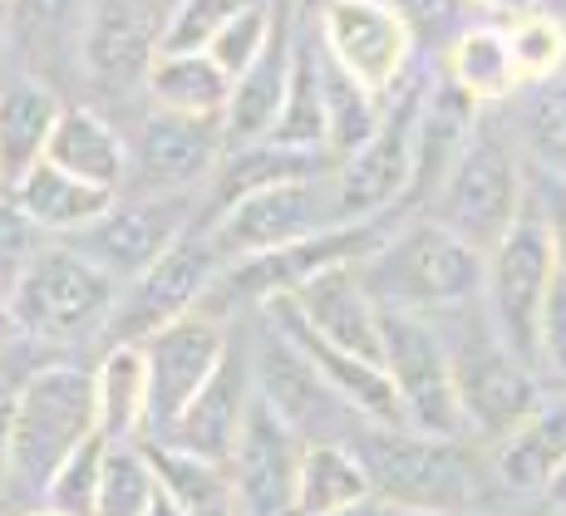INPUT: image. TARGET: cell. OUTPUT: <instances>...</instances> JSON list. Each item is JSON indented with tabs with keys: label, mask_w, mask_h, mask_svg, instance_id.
Listing matches in <instances>:
<instances>
[{
	"label": "cell",
	"mask_w": 566,
	"mask_h": 516,
	"mask_svg": "<svg viewBox=\"0 0 566 516\" xmlns=\"http://www.w3.org/2000/svg\"><path fill=\"white\" fill-rule=\"evenodd\" d=\"M360 281L379 310L439 320L483 301L488 256L419 212L395 222V232L360 261Z\"/></svg>",
	"instance_id": "cell-1"
},
{
	"label": "cell",
	"mask_w": 566,
	"mask_h": 516,
	"mask_svg": "<svg viewBox=\"0 0 566 516\" xmlns=\"http://www.w3.org/2000/svg\"><path fill=\"white\" fill-rule=\"evenodd\" d=\"M355 453L369 472L375 497L399 502V507L468 516L483 497V477L468 453V443L419 433L409 423H365L355 433Z\"/></svg>",
	"instance_id": "cell-2"
},
{
	"label": "cell",
	"mask_w": 566,
	"mask_h": 516,
	"mask_svg": "<svg viewBox=\"0 0 566 516\" xmlns=\"http://www.w3.org/2000/svg\"><path fill=\"white\" fill-rule=\"evenodd\" d=\"M433 325L443 329V345H449V359H453V383H459L468 438L497 447L547 399L542 375L497 339V329L483 315V301L468 305V310L439 315Z\"/></svg>",
	"instance_id": "cell-3"
},
{
	"label": "cell",
	"mask_w": 566,
	"mask_h": 516,
	"mask_svg": "<svg viewBox=\"0 0 566 516\" xmlns=\"http://www.w3.org/2000/svg\"><path fill=\"white\" fill-rule=\"evenodd\" d=\"M527 197H532V168L522 162L513 138L503 134V124H493L483 114L473 143L449 168V178L433 192V202L423 207V217H433L439 227H449L453 236H463L468 246H478L488 256L517 227Z\"/></svg>",
	"instance_id": "cell-4"
},
{
	"label": "cell",
	"mask_w": 566,
	"mask_h": 516,
	"mask_svg": "<svg viewBox=\"0 0 566 516\" xmlns=\"http://www.w3.org/2000/svg\"><path fill=\"white\" fill-rule=\"evenodd\" d=\"M99 433V413H94V369L74 365V359H54L35 369L20 389L15 423H10V472L20 492H45L54 467L74 453L80 443Z\"/></svg>",
	"instance_id": "cell-5"
},
{
	"label": "cell",
	"mask_w": 566,
	"mask_h": 516,
	"mask_svg": "<svg viewBox=\"0 0 566 516\" xmlns=\"http://www.w3.org/2000/svg\"><path fill=\"white\" fill-rule=\"evenodd\" d=\"M562 285L552 232L542 222V207L527 197L517 227L488 251V281H483V315L497 329L517 359H527L542 375V325H547L552 295Z\"/></svg>",
	"instance_id": "cell-6"
},
{
	"label": "cell",
	"mask_w": 566,
	"mask_h": 516,
	"mask_svg": "<svg viewBox=\"0 0 566 516\" xmlns=\"http://www.w3.org/2000/svg\"><path fill=\"white\" fill-rule=\"evenodd\" d=\"M118 305V285L70 241H50L10 295V310L35 345H84L104 339V325Z\"/></svg>",
	"instance_id": "cell-7"
},
{
	"label": "cell",
	"mask_w": 566,
	"mask_h": 516,
	"mask_svg": "<svg viewBox=\"0 0 566 516\" xmlns=\"http://www.w3.org/2000/svg\"><path fill=\"white\" fill-rule=\"evenodd\" d=\"M252 375L256 399L276 413L301 443H355L365 419L325 383L315 359L286 335L266 310L252 325Z\"/></svg>",
	"instance_id": "cell-8"
},
{
	"label": "cell",
	"mask_w": 566,
	"mask_h": 516,
	"mask_svg": "<svg viewBox=\"0 0 566 516\" xmlns=\"http://www.w3.org/2000/svg\"><path fill=\"white\" fill-rule=\"evenodd\" d=\"M202 227L212 232L222 261H247V256H266V251L301 246V241L325 236L335 227H355V222L345 217L340 178L321 172V178L261 188L252 197H242V202H232L227 212H217Z\"/></svg>",
	"instance_id": "cell-9"
},
{
	"label": "cell",
	"mask_w": 566,
	"mask_h": 516,
	"mask_svg": "<svg viewBox=\"0 0 566 516\" xmlns=\"http://www.w3.org/2000/svg\"><path fill=\"white\" fill-rule=\"evenodd\" d=\"M198 222H202V192H182V197L124 192L99 222L74 232L70 246L84 251V256L124 291V285H134L138 276H148Z\"/></svg>",
	"instance_id": "cell-10"
},
{
	"label": "cell",
	"mask_w": 566,
	"mask_h": 516,
	"mask_svg": "<svg viewBox=\"0 0 566 516\" xmlns=\"http://www.w3.org/2000/svg\"><path fill=\"white\" fill-rule=\"evenodd\" d=\"M222 251H217L212 232L198 222L188 236L178 241V246L168 251V256L158 261L148 276H138L134 285H124L118 291V305L114 315H108L104 325V349L114 345H144L148 335H158L163 325L182 320V315L202 310L207 291L217 285V276H222Z\"/></svg>",
	"instance_id": "cell-11"
},
{
	"label": "cell",
	"mask_w": 566,
	"mask_h": 516,
	"mask_svg": "<svg viewBox=\"0 0 566 516\" xmlns=\"http://www.w3.org/2000/svg\"><path fill=\"white\" fill-rule=\"evenodd\" d=\"M385 375L399 393L405 423L433 438H453L468 443V419L459 403V383H453V359L443 345V329L423 315L385 310Z\"/></svg>",
	"instance_id": "cell-12"
},
{
	"label": "cell",
	"mask_w": 566,
	"mask_h": 516,
	"mask_svg": "<svg viewBox=\"0 0 566 516\" xmlns=\"http://www.w3.org/2000/svg\"><path fill=\"white\" fill-rule=\"evenodd\" d=\"M232 335H237V320H222V315H212V310H192L144 339L148 393H154L144 443H158V438L192 409V399H198L207 383H212L217 369H222L227 349H232Z\"/></svg>",
	"instance_id": "cell-13"
},
{
	"label": "cell",
	"mask_w": 566,
	"mask_h": 516,
	"mask_svg": "<svg viewBox=\"0 0 566 516\" xmlns=\"http://www.w3.org/2000/svg\"><path fill=\"white\" fill-rule=\"evenodd\" d=\"M172 6L163 0H90L80 30V80L99 94H128L148 80L163 54Z\"/></svg>",
	"instance_id": "cell-14"
},
{
	"label": "cell",
	"mask_w": 566,
	"mask_h": 516,
	"mask_svg": "<svg viewBox=\"0 0 566 516\" xmlns=\"http://www.w3.org/2000/svg\"><path fill=\"white\" fill-rule=\"evenodd\" d=\"M315 35L340 70L375 94H395L413 70L419 35L389 0H325L315 10Z\"/></svg>",
	"instance_id": "cell-15"
},
{
	"label": "cell",
	"mask_w": 566,
	"mask_h": 516,
	"mask_svg": "<svg viewBox=\"0 0 566 516\" xmlns=\"http://www.w3.org/2000/svg\"><path fill=\"white\" fill-rule=\"evenodd\" d=\"M128 192L138 197H182L207 192L217 162L227 152L222 124H198L178 114H144L128 128Z\"/></svg>",
	"instance_id": "cell-16"
},
{
	"label": "cell",
	"mask_w": 566,
	"mask_h": 516,
	"mask_svg": "<svg viewBox=\"0 0 566 516\" xmlns=\"http://www.w3.org/2000/svg\"><path fill=\"white\" fill-rule=\"evenodd\" d=\"M256 403V375H252V325L237 320L232 349H227L222 369L212 375V383L192 399V409L182 413L158 443L178 447V453L207 457V463H232L237 443H242V428L252 419Z\"/></svg>",
	"instance_id": "cell-17"
},
{
	"label": "cell",
	"mask_w": 566,
	"mask_h": 516,
	"mask_svg": "<svg viewBox=\"0 0 566 516\" xmlns=\"http://www.w3.org/2000/svg\"><path fill=\"white\" fill-rule=\"evenodd\" d=\"M301 457H306V443L256 399L252 419L242 428V443L227 463L237 492V516H296Z\"/></svg>",
	"instance_id": "cell-18"
},
{
	"label": "cell",
	"mask_w": 566,
	"mask_h": 516,
	"mask_svg": "<svg viewBox=\"0 0 566 516\" xmlns=\"http://www.w3.org/2000/svg\"><path fill=\"white\" fill-rule=\"evenodd\" d=\"M311 335H321L325 345L345 349V355H360L385 365V310L375 305V295L360 281V261L355 266H335L325 276H315L301 285L291 301H281Z\"/></svg>",
	"instance_id": "cell-19"
},
{
	"label": "cell",
	"mask_w": 566,
	"mask_h": 516,
	"mask_svg": "<svg viewBox=\"0 0 566 516\" xmlns=\"http://www.w3.org/2000/svg\"><path fill=\"white\" fill-rule=\"evenodd\" d=\"M296 30H301L296 10H291V0H281L266 54L232 84V104H227V118H222L227 148H247V143L271 138V128H276V118H281V104H286L291 64H296Z\"/></svg>",
	"instance_id": "cell-20"
},
{
	"label": "cell",
	"mask_w": 566,
	"mask_h": 516,
	"mask_svg": "<svg viewBox=\"0 0 566 516\" xmlns=\"http://www.w3.org/2000/svg\"><path fill=\"white\" fill-rule=\"evenodd\" d=\"M60 114L64 98L45 80L15 74V80L0 84V192H15L50 158Z\"/></svg>",
	"instance_id": "cell-21"
},
{
	"label": "cell",
	"mask_w": 566,
	"mask_h": 516,
	"mask_svg": "<svg viewBox=\"0 0 566 516\" xmlns=\"http://www.w3.org/2000/svg\"><path fill=\"white\" fill-rule=\"evenodd\" d=\"M566 467V389L547 393L503 443L493 447V477L517 497H542Z\"/></svg>",
	"instance_id": "cell-22"
},
{
	"label": "cell",
	"mask_w": 566,
	"mask_h": 516,
	"mask_svg": "<svg viewBox=\"0 0 566 516\" xmlns=\"http://www.w3.org/2000/svg\"><path fill=\"white\" fill-rule=\"evenodd\" d=\"M60 172L90 182L104 192H128V138L114 118H104L90 104H64L60 128L50 138V158Z\"/></svg>",
	"instance_id": "cell-23"
},
{
	"label": "cell",
	"mask_w": 566,
	"mask_h": 516,
	"mask_svg": "<svg viewBox=\"0 0 566 516\" xmlns=\"http://www.w3.org/2000/svg\"><path fill=\"white\" fill-rule=\"evenodd\" d=\"M148 359L144 345H114L94 365V413L108 443H144L148 438Z\"/></svg>",
	"instance_id": "cell-24"
},
{
	"label": "cell",
	"mask_w": 566,
	"mask_h": 516,
	"mask_svg": "<svg viewBox=\"0 0 566 516\" xmlns=\"http://www.w3.org/2000/svg\"><path fill=\"white\" fill-rule=\"evenodd\" d=\"M30 222L40 227L50 241H70L74 232H84L90 222H99L108 207L118 202V192H104V188H90V182L70 178L60 172L54 162H40L15 192H6Z\"/></svg>",
	"instance_id": "cell-25"
},
{
	"label": "cell",
	"mask_w": 566,
	"mask_h": 516,
	"mask_svg": "<svg viewBox=\"0 0 566 516\" xmlns=\"http://www.w3.org/2000/svg\"><path fill=\"white\" fill-rule=\"evenodd\" d=\"M443 80L463 89L478 108H497L522 94V74L513 60L503 25H468L449 50H443Z\"/></svg>",
	"instance_id": "cell-26"
},
{
	"label": "cell",
	"mask_w": 566,
	"mask_h": 516,
	"mask_svg": "<svg viewBox=\"0 0 566 516\" xmlns=\"http://www.w3.org/2000/svg\"><path fill=\"white\" fill-rule=\"evenodd\" d=\"M144 89L163 114L198 118V124H222L227 104H232V74H227L212 54H158Z\"/></svg>",
	"instance_id": "cell-27"
},
{
	"label": "cell",
	"mask_w": 566,
	"mask_h": 516,
	"mask_svg": "<svg viewBox=\"0 0 566 516\" xmlns=\"http://www.w3.org/2000/svg\"><path fill=\"white\" fill-rule=\"evenodd\" d=\"M375 497L355 443H311L301 457L296 516H345Z\"/></svg>",
	"instance_id": "cell-28"
},
{
	"label": "cell",
	"mask_w": 566,
	"mask_h": 516,
	"mask_svg": "<svg viewBox=\"0 0 566 516\" xmlns=\"http://www.w3.org/2000/svg\"><path fill=\"white\" fill-rule=\"evenodd\" d=\"M90 0H6V50L25 64L80 60V30Z\"/></svg>",
	"instance_id": "cell-29"
},
{
	"label": "cell",
	"mask_w": 566,
	"mask_h": 516,
	"mask_svg": "<svg viewBox=\"0 0 566 516\" xmlns=\"http://www.w3.org/2000/svg\"><path fill=\"white\" fill-rule=\"evenodd\" d=\"M271 143L331 152L325 148V74H321V35H315V25L296 30V64H291L286 104H281V118L271 128Z\"/></svg>",
	"instance_id": "cell-30"
},
{
	"label": "cell",
	"mask_w": 566,
	"mask_h": 516,
	"mask_svg": "<svg viewBox=\"0 0 566 516\" xmlns=\"http://www.w3.org/2000/svg\"><path fill=\"white\" fill-rule=\"evenodd\" d=\"M321 74H325V148L335 152V162H345L379 134L389 94H375L350 70H340L325 54V45H321Z\"/></svg>",
	"instance_id": "cell-31"
},
{
	"label": "cell",
	"mask_w": 566,
	"mask_h": 516,
	"mask_svg": "<svg viewBox=\"0 0 566 516\" xmlns=\"http://www.w3.org/2000/svg\"><path fill=\"white\" fill-rule=\"evenodd\" d=\"M148 463L158 472V487L168 492L188 516H237V492H232V472L207 457L178 453L168 443H144Z\"/></svg>",
	"instance_id": "cell-32"
},
{
	"label": "cell",
	"mask_w": 566,
	"mask_h": 516,
	"mask_svg": "<svg viewBox=\"0 0 566 516\" xmlns=\"http://www.w3.org/2000/svg\"><path fill=\"white\" fill-rule=\"evenodd\" d=\"M517 134L532 152V168H547L566 178V74L522 89Z\"/></svg>",
	"instance_id": "cell-33"
},
{
	"label": "cell",
	"mask_w": 566,
	"mask_h": 516,
	"mask_svg": "<svg viewBox=\"0 0 566 516\" xmlns=\"http://www.w3.org/2000/svg\"><path fill=\"white\" fill-rule=\"evenodd\" d=\"M104 457H108V438L94 433L90 443H80L54 477L45 482L40 502L60 516H99V487H104Z\"/></svg>",
	"instance_id": "cell-34"
},
{
	"label": "cell",
	"mask_w": 566,
	"mask_h": 516,
	"mask_svg": "<svg viewBox=\"0 0 566 516\" xmlns=\"http://www.w3.org/2000/svg\"><path fill=\"white\" fill-rule=\"evenodd\" d=\"M158 497V472L148 463L144 443H108L99 516H148Z\"/></svg>",
	"instance_id": "cell-35"
},
{
	"label": "cell",
	"mask_w": 566,
	"mask_h": 516,
	"mask_svg": "<svg viewBox=\"0 0 566 516\" xmlns=\"http://www.w3.org/2000/svg\"><path fill=\"white\" fill-rule=\"evenodd\" d=\"M503 30H507V45H513L522 89L566 74V30L552 15L532 10V15H522V20H513V25H503Z\"/></svg>",
	"instance_id": "cell-36"
},
{
	"label": "cell",
	"mask_w": 566,
	"mask_h": 516,
	"mask_svg": "<svg viewBox=\"0 0 566 516\" xmlns=\"http://www.w3.org/2000/svg\"><path fill=\"white\" fill-rule=\"evenodd\" d=\"M256 0H172L168 30H163V54H207L212 40Z\"/></svg>",
	"instance_id": "cell-37"
},
{
	"label": "cell",
	"mask_w": 566,
	"mask_h": 516,
	"mask_svg": "<svg viewBox=\"0 0 566 516\" xmlns=\"http://www.w3.org/2000/svg\"><path fill=\"white\" fill-rule=\"evenodd\" d=\"M276 10H281V0H256V6H247L242 15H237L232 25L212 40V50H207V54H212L227 74H232V84L252 70L261 54H266L271 30H276Z\"/></svg>",
	"instance_id": "cell-38"
},
{
	"label": "cell",
	"mask_w": 566,
	"mask_h": 516,
	"mask_svg": "<svg viewBox=\"0 0 566 516\" xmlns=\"http://www.w3.org/2000/svg\"><path fill=\"white\" fill-rule=\"evenodd\" d=\"M50 246V236L0 192V295H15V285L25 281V271L35 266V256Z\"/></svg>",
	"instance_id": "cell-39"
},
{
	"label": "cell",
	"mask_w": 566,
	"mask_h": 516,
	"mask_svg": "<svg viewBox=\"0 0 566 516\" xmlns=\"http://www.w3.org/2000/svg\"><path fill=\"white\" fill-rule=\"evenodd\" d=\"M399 15L409 20V30L419 40H443V50L468 30L463 10H473V0H389Z\"/></svg>",
	"instance_id": "cell-40"
},
{
	"label": "cell",
	"mask_w": 566,
	"mask_h": 516,
	"mask_svg": "<svg viewBox=\"0 0 566 516\" xmlns=\"http://www.w3.org/2000/svg\"><path fill=\"white\" fill-rule=\"evenodd\" d=\"M532 202L542 207V222L552 232V251H557V266L566 276V178L547 168H532Z\"/></svg>",
	"instance_id": "cell-41"
},
{
	"label": "cell",
	"mask_w": 566,
	"mask_h": 516,
	"mask_svg": "<svg viewBox=\"0 0 566 516\" xmlns=\"http://www.w3.org/2000/svg\"><path fill=\"white\" fill-rule=\"evenodd\" d=\"M542 379H557V389H566V276L552 295L547 325H542Z\"/></svg>",
	"instance_id": "cell-42"
},
{
	"label": "cell",
	"mask_w": 566,
	"mask_h": 516,
	"mask_svg": "<svg viewBox=\"0 0 566 516\" xmlns=\"http://www.w3.org/2000/svg\"><path fill=\"white\" fill-rule=\"evenodd\" d=\"M473 10H488L497 25H513V20H522V15H532V10H537V0H473Z\"/></svg>",
	"instance_id": "cell-43"
},
{
	"label": "cell",
	"mask_w": 566,
	"mask_h": 516,
	"mask_svg": "<svg viewBox=\"0 0 566 516\" xmlns=\"http://www.w3.org/2000/svg\"><path fill=\"white\" fill-rule=\"evenodd\" d=\"M345 516H439V512H419V507H399V502H385V497H369Z\"/></svg>",
	"instance_id": "cell-44"
},
{
	"label": "cell",
	"mask_w": 566,
	"mask_h": 516,
	"mask_svg": "<svg viewBox=\"0 0 566 516\" xmlns=\"http://www.w3.org/2000/svg\"><path fill=\"white\" fill-rule=\"evenodd\" d=\"M542 507H547L552 516H566V467L547 482V492H542Z\"/></svg>",
	"instance_id": "cell-45"
},
{
	"label": "cell",
	"mask_w": 566,
	"mask_h": 516,
	"mask_svg": "<svg viewBox=\"0 0 566 516\" xmlns=\"http://www.w3.org/2000/svg\"><path fill=\"white\" fill-rule=\"evenodd\" d=\"M15 339H25V335H20V325H15V310H10V301L0 295V349L15 345Z\"/></svg>",
	"instance_id": "cell-46"
},
{
	"label": "cell",
	"mask_w": 566,
	"mask_h": 516,
	"mask_svg": "<svg viewBox=\"0 0 566 516\" xmlns=\"http://www.w3.org/2000/svg\"><path fill=\"white\" fill-rule=\"evenodd\" d=\"M148 516H188V512H182V507H178V502H172V497H168V492H163V487H158V497H154V507H148Z\"/></svg>",
	"instance_id": "cell-47"
},
{
	"label": "cell",
	"mask_w": 566,
	"mask_h": 516,
	"mask_svg": "<svg viewBox=\"0 0 566 516\" xmlns=\"http://www.w3.org/2000/svg\"><path fill=\"white\" fill-rule=\"evenodd\" d=\"M537 10H542V15H552L566 30V0H537Z\"/></svg>",
	"instance_id": "cell-48"
},
{
	"label": "cell",
	"mask_w": 566,
	"mask_h": 516,
	"mask_svg": "<svg viewBox=\"0 0 566 516\" xmlns=\"http://www.w3.org/2000/svg\"><path fill=\"white\" fill-rule=\"evenodd\" d=\"M513 516H552L547 507H542V512H513Z\"/></svg>",
	"instance_id": "cell-49"
},
{
	"label": "cell",
	"mask_w": 566,
	"mask_h": 516,
	"mask_svg": "<svg viewBox=\"0 0 566 516\" xmlns=\"http://www.w3.org/2000/svg\"><path fill=\"white\" fill-rule=\"evenodd\" d=\"M30 516H60V512H50V507H40V512H30Z\"/></svg>",
	"instance_id": "cell-50"
},
{
	"label": "cell",
	"mask_w": 566,
	"mask_h": 516,
	"mask_svg": "<svg viewBox=\"0 0 566 516\" xmlns=\"http://www.w3.org/2000/svg\"><path fill=\"white\" fill-rule=\"evenodd\" d=\"M325 6V0H306V10H321Z\"/></svg>",
	"instance_id": "cell-51"
},
{
	"label": "cell",
	"mask_w": 566,
	"mask_h": 516,
	"mask_svg": "<svg viewBox=\"0 0 566 516\" xmlns=\"http://www.w3.org/2000/svg\"><path fill=\"white\" fill-rule=\"evenodd\" d=\"M0 10H6V0H0Z\"/></svg>",
	"instance_id": "cell-52"
}]
</instances>
